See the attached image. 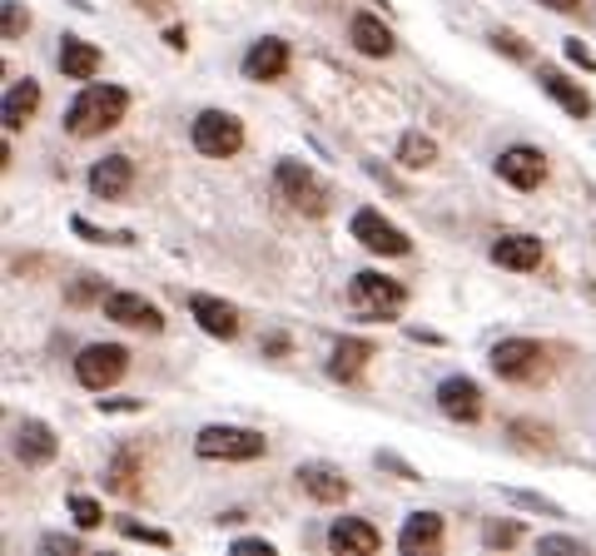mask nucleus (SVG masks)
<instances>
[{
    "label": "nucleus",
    "mask_w": 596,
    "mask_h": 556,
    "mask_svg": "<svg viewBox=\"0 0 596 556\" xmlns=\"http://www.w3.org/2000/svg\"><path fill=\"white\" fill-rule=\"evenodd\" d=\"M378 526L373 522H358V517H343V522L328 526V546H334L338 556H373L378 552Z\"/></svg>",
    "instance_id": "nucleus-10"
},
{
    "label": "nucleus",
    "mask_w": 596,
    "mask_h": 556,
    "mask_svg": "<svg viewBox=\"0 0 596 556\" xmlns=\"http://www.w3.org/2000/svg\"><path fill=\"white\" fill-rule=\"evenodd\" d=\"M348 35H353V45L363 55H393V31L378 21V15H353Z\"/></svg>",
    "instance_id": "nucleus-23"
},
{
    "label": "nucleus",
    "mask_w": 596,
    "mask_h": 556,
    "mask_svg": "<svg viewBox=\"0 0 596 556\" xmlns=\"http://www.w3.org/2000/svg\"><path fill=\"white\" fill-rule=\"evenodd\" d=\"M566 60H576V65H582V70H592V50H586V45L582 40H566Z\"/></svg>",
    "instance_id": "nucleus-34"
},
{
    "label": "nucleus",
    "mask_w": 596,
    "mask_h": 556,
    "mask_svg": "<svg viewBox=\"0 0 596 556\" xmlns=\"http://www.w3.org/2000/svg\"><path fill=\"white\" fill-rule=\"evenodd\" d=\"M507 502H517V507H531V512H547V517H562V507L557 502H547V497H537V493H502Z\"/></svg>",
    "instance_id": "nucleus-28"
},
{
    "label": "nucleus",
    "mask_w": 596,
    "mask_h": 556,
    "mask_svg": "<svg viewBox=\"0 0 596 556\" xmlns=\"http://www.w3.org/2000/svg\"><path fill=\"white\" fill-rule=\"evenodd\" d=\"M189 313H195V323L209 333V338H234V333H238V313L229 309L224 299L195 293V299H189Z\"/></svg>",
    "instance_id": "nucleus-15"
},
{
    "label": "nucleus",
    "mask_w": 596,
    "mask_h": 556,
    "mask_svg": "<svg viewBox=\"0 0 596 556\" xmlns=\"http://www.w3.org/2000/svg\"><path fill=\"white\" fill-rule=\"evenodd\" d=\"M498 174L512 184V189H537V184H542V174H547V164H542V154H537V150H527V144H512V150H502Z\"/></svg>",
    "instance_id": "nucleus-11"
},
{
    "label": "nucleus",
    "mask_w": 596,
    "mask_h": 556,
    "mask_svg": "<svg viewBox=\"0 0 596 556\" xmlns=\"http://www.w3.org/2000/svg\"><path fill=\"white\" fill-rule=\"evenodd\" d=\"M492 264H502V268H537V264H542V239L502 234L498 244H492Z\"/></svg>",
    "instance_id": "nucleus-17"
},
{
    "label": "nucleus",
    "mask_w": 596,
    "mask_h": 556,
    "mask_svg": "<svg viewBox=\"0 0 596 556\" xmlns=\"http://www.w3.org/2000/svg\"><path fill=\"white\" fill-rule=\"evenodd\" d=\"M437 407L447 417H457V422H477L482 417V387L472 378H443L437 383Z\"/></svg>",
    "instance_id": "nucleus-9"
},
{
    "label": "nucleus",
    "mask_w": 596,
    "mask_h": 556,
    "mask_svg": "<svg viewBox=\"0 0 596 556\" xmlns=\"http://www.w3.org/2000/svg\"><path fill=\"white\" fill-rule=\"evenodd\" d=\"M119 532L130 536V542H150V546H170V532H154V526H144V522H125Z\"/></svg>",
    "instance_id": "nucleus-29"
},
{
    "label": "nucleus",
    "mask_w": 596,
    "mask_h": 556,
    "mask_svg": "<svg viewBox=\"0 0 596 556\" xmlns=\"http://www.w3.org/2000/svg\"><path fill=\"white\" fill-rule=\"evenodd\" d=\"M35 105H40V85H35V80H15V85L5 90V105H0L5 129H21L25 119L35 115Z\"/></svg>",
    "instance_id": "nucleus-21"
},
{
    "label": "nucleus",
    "mask_w": 596,
    "mask_h": 556,
    "mask_svg": "<svg viewBox=\"0 0 596 556\" xmlns=\"http://www.w3.org/2000/svg\"><path fill=\"white\" fill-rule=\"evenodd\" d=\"M482 536H488V546H512V542L522 536V526H517V522H492Z\"/></svg>",
    "instance_id": "nucleus-30"
},
{
    "label": "nucleus",
    "mask_w": 596,
    "mask_h": 556,
    "mask_svg": "<svg viewBox=\"0 0 596 556\" xmlns=\"http://www.w3.org/2000/svg\"><path fill=\"white\" fill-rule=\"evenodd\" d=\"M433 160H437V144L428 135H418V129H412V135L398 139V164H402V170H428Z\"/></svg>",
    "instance_id": "nucleus-25"
},
{
    "label": "nucleus",
    "mask_w": 596,
    "mask_h": 556,
    "mask_svg": "<svg viewBox=\"0 0 596 556\" xmlns=\"http://www.w3.org/2000/svg\"><path fill=\"white\" fill-rule=\"evenodd\" d=\"M130 368V354L119 348V343H90L85 354L75 358V378L90 387V393H105L109 383H119Z\"/></svg>",
    "instance_id": "nucleus-5"
},
{
    "label": "nucleus",
    "mask_w": 596,
    "mask_h": 556,
    "mask_svg": "<svg viewBox=\"0 0 596 556\" xmlns=\"http://www.w3.org/2000/svg\"><path fill=\"white\" fill-rule=\"evenodd\" d=\"M373 358V343H363V338H343L334 348V363H328V373L334 378H343V383H353L358 373H363V363Z\"/></svg>",
    "instance_id": "nucleus-24"
},
{
    "label": "nucleus",
    "mask_w": 596,
    "mask_h": 556,
    "mask_svg": "<svg viewBox=\"0 0 596 556\" xmlns=\"http://www.w3.org/2000/svg\"><path fill=\"white\" fill-rule=\"evenodd\" d=\"M492 45H498V50H507V55H517V60L527 55V45H522L517 35H492Z\"/></svg>",
    "instance_id": "nucleus-35"
},
{
    "label": "nucleus",
    "mask_w": 596,
    "mask_h": 556,
    "mask_svg": "<svg viewBox=\"0 0 596 556\" xmlns=\"http://www.w3.org/2000/svg\"><path fill=\"white\" fill-rule=\"evenodd\" d=\"M238 144H244V125H238L229 109H204V115L195 119V150L199 154L229 160V154H238Z\"/></svg>",
    "instance_id": "nucleus-6"
},
{
    "label": "nucleus",
    "mask_w": 596,
    "mask_h": 556,
    "mask_svg": "<svg viewBox=\"0 0 596 556\" xmlns=\"http://www.w3.org/2000/svg\"><path fill=\"white\" fill-rule=\"evenodd\" d=\"M164 45H170V50H185V45H189L185 25H170V31H164Z\"/></svg>",
    "instance_id": "nucleus-37"
},
{
    "label": "nucleus",
    "mask_w": 596,
    "mask_h": 556,
    "mask_svg": "<svg viewBox=\"0 0 596 556\" xmlns=\"http://www.w3.org/2000/svg\"><path fill=\"white\" fill-rule=\"evenodd\" d=\"M537 363H542V348L531 338H502L492 348V373L498 378H531Z\"/></svg>",
    "instance_id": "nucleus-8"
},
{
    "label": "nucleus",
    "mask_w": 596,
    "mask_h": 556,
    "mask_svg": "<svg viewBox=\"0 0 596 556\" xmlns=\"http://www.w3.org/2000/svg\"><path fill=\"white\" fill-rule=\"evenodd\" d=\"M542 552H572V556H582V542H572V536H542Z\"/></svg>",
    "instance_id": "nucleus-33"
},
{
    "label": "nucleus",
    "mask_w": 596,
    "mask_h": 556,
    "mask_svg": "<svg viewBox=\"0 0 596 556\" xmlns=\"http://www.w3.org/2000/svg\"><path fill=\"white\" fill-rule=\"evenodd\" d=\"M592 303H596V283H592Z\"/></svg>",
    "instance_id": "nucleus-41"
},
{
    "label": "nucleus",
    "mask_w": 596,
    "mask_h": 556,
    "mask_svg": "<svg viewBox=\"0 0 596 556\" xmlns=\"http://www.w3.org/2000/svg\"><path fill=\"white\" fill-rule=\"evenodd\" d=\"M130 184H135V164L125 160V154H109V160H100L95 170H90V189H95V199H119Z\"/></svg>",
    "instance_id": "nucleus-16"
},
{
    "label": "nucleus",
    "mask_w": 596,
    "mask_h": 556,
    "mask_svg": "<svg viewBox=\"0 0 596 556\" xmlns=\"http://www.w3.org/2000/svg\"><path fill=\"white\" fill-rule=\"evenodd\" d=\"M90 293H95V274H85V278L75 283V289H70V303H85Z\"/></svg>",
    "instance_id": "nucleus-36"
},
{
    "label": "nucleus",
    "mask_w": 596,
    "mask_h": 556,
    "mask_svg": "<svg viewBox=\"0 0 596 556\" xmlns=\"http://www.w3.org/2000/svg\"><path fill=\"white\" fill-rule=\"evenodd\" d=\"M195 452L204 462H254L269 452L264 432H249V428H204L195 438Z\"/></svg>",
    "instance_id": "nucleus-2"
},
{
    "label": "nucleus",
    "mask_w": 596,
    "mask_h": 556,
    "mask_svg": "<svg viewBox=\"0 0 596 556\" xmlns=\"http://www.w3.org/2000/svg\"><path fill=\"white\" fill-rule=\"evenodd\" d=\"M437 542H443V517L437 512H412L402 522V536H398L402 552H433Z\"/></svg>",
    "instance_id": "nucleus-20"
},
{
    "label": "nucleus",
    "mask_w": 596,
    "mask_h": 556,
    "mask_svg": "<svg viewBox=\"0 0 596 556\" xmlns=\"http://www.w3.org/2000/svg\"><path fill=\"white\" fill-rule=\"evenodd\" d=\"M537 80H542V90H547V95H552L557 105H562L572 119H586V115H592V100H586V90H576L572 80L562 76V70H552V65H542V70H537Z\"/></svg>",
    "instance_id": "nucleus-18"
},
{
    "label": "nucleus",
    "mask_w": 596,
    "mask_h": 556,
    "mask_svg": "<svg viewBox=\"0 0 596 556\" xmlns=\"http://www.w3.org/2000/svg\"><path fill=\"white\" fill-rule=\"evenodd\" d=\"M15 448H21L25 467H45V462L55 457V432L45 428L40 417H25V422H21V442H15Z\"/></svg>",
    "instance_id": "nucleus-19"
},
{
    "label": "nucleus",
    "mask_w": 596,
    "mask_h": 556,
    "mask_svg": "<svg viewBox=\"0 0 596 556\" xmlns=\"http://www.w3.org/2000/svg\"><path fill=\"white\" fill-rule=\"evenodd\" d=\"M353 239L363 248H373V254H388V258H398V254H408L412 248V239L402 234L398 224H388L383 215H373V209H358L353 215Z\"/></svg>",
    "instance_id": "nucleus-7"
},
{
    "label": "nucleus",
    "mask_w": 596,
    "mask_h": 556,
    "mask_svg": "<svg viewBox=\"0 0 596 556\" xmlns=\"http://www.w3.org/2000/svg\"><path fill=\"white\" fill-rule=\"evenodd\" d=\"M125 109H130V95L119 85H90L85 95L66 109V129L80 139L105 135V129H115L119 119H125Z\"/></svg>",
    "instance_id": "nucleus-1"
},
{
    "label": "nucleus",
    "mask_w": 596,
    "mask_h": 556,
    "mask_svg": "<svg viewBox=\"0 0 596 556\" xmlns=\"http://www.w3.org/2000/svg\"><path fill=\"white\" fill-rule=\"evenodd\" d=\"M109 493H135V457L119 452L115 467H109Z\"/></svg>",
    "instance_id": "nucleus-26"
},
{
    "label": "nucleus",
    "mask_w": 596,
    "mask_h": 556,
    "mask_svg": "<svg viewBox=\"0 0 596 556\" xmlns=\"http://www.w3.org/2000/svg\"><path fill=\"white\" fill-rule=\"evenodd\" d=\"M353 309L363 318H393V313L408 303V289L398 278H383V274H353V289H348Z\"/></svg>",
    "instance_id": "nucleus-4"
},
{
    "label": "nucleus",
    "mask_w": 596,
    "mask_h": 556,
    "mask_svg": "<svg viewBox=\"0 0 596 556\" xmlns=\"http://www.w3.org/2000/svg\"><path fill=\"white\" fill-rule=\"evenodd\" d=\"M283 70H289V45L273 40V35L254 40L249 55H244V76H249V80H279Z\"/></svg>",
    "instance_id": "nucleus-13"
},
{
    "label": "nucleus",
    "mask_w": 596,
    "mask_h": 556,
    "mask_svg": "<svg viewBox=\"0 0 596 556\" xmlns=\"http://www.w3.org/2000/svg\"><path fill=\"white\" fill-rule=\"evenodd\" d=\"M60 70H66L70 80H95L100 50L90 40H80V35H66V45H60Z\"/></svg>",
    "instance_id": "nucleus-22"
},
{
    "label": "nucleus",
    "mask_w": 596,
    "mask_h": 556,
    "mask_svg": "<svg viewBox=\"0 0 596 556\" xmlns=\"http://www.w3.org/2000/svg\"><path fill=\"white\" fill-rule=\"evenodd\" d=\"M25 25H31V21H25L21 0H5V40H15V35H21Z\"/></svg>",
    "instance_id": "nucleus-31"
},
{
    "label": "nucleus",
    "mask_w": 596,
    "mask_h": 556,
    "mask_svg": "<svg viewBox=\"0 0 596 556\" xmlns=\"http://www.w3.org/2000/svg\"><path fill=\"white\" fill-rule=\"evenodd\" d=\"M140 11H150V15H170V0H135Z\"/></svg>",
    "instance_id": "nucleus-39"
},
{
    "label": "nucleus",
    "mask_w": 596,
    "mask_h": 556,
    "mask_svg": "<svg viewBox=\"0 0 596 556\" xmlns=\"http://www.w3.org/2000/svg\"><path fill=\"white\" fill-rule=\"evenodd\" d=\"M70 512H75V522L85 526V532H90V526L105 522V507H100L95 497H70Z\"/></svg>",
    "instance_id": "nucleus-27"
},
{
    "label": "nucleus",
    "mask_w": 596,
    "mask_h": 556,
    "mask_svg": "<svg viewBox=\"0 0 596 556\" xmlns=\"http://www.w3.org/2000/svg\"><path fill=\"white\" fill-rule=\"evenodd\" d=\"M542 5H552V11H576L582 0H542Z\"/></svg>",
    "instance_id": "nucleus-40"
},
{
    "label": "nucleus",
    "mask_w": 596,
    "mask_h": 556,
    "mask_svg": "<svg viewBox=\"0 0 596 556\" xmlns=\"http://www.w3.org/2000/svg\"><path fill=\"white\" fill-rule=\"evenodd\" d=\"M273 189L289 199V209H299V215H324L328 209V189L318 184L314 170H304L299 160H279V170H273Z\"/></svg>",
    "instance_id": "nucleus-3"
},
{
    "label": "nucleus",
    "mask_w": 596,
    "mask_h": 556,
    "mask_svg": "<svg viewBox=\"0 0 596 556\" xmlns=\"http://www.w3.org/2000/svg\"><path fill=\"white\" fill-rule=\"evenodd\" d=\"M293 477H299V487H304L314 502H343L348 497V477L334 467H324V462H304Z\"/></svg>",
    "instance_id": "nucleus-14"
},
{
    "label": "nucleus",
    "mask_w": 596,
    "mask_h": 556,
    "mask_svg": "<svg viewBox=\"0 0 596 556\" xmlns=\"http://www.w3.org/2000/svg\"><path fill=\"white\" fill-rule=\"evenodd\" d=\"M40 552H50V556H60V552H66V556H80V542H75V536H45Z\"/></svg>",
    "instance_id": "nucleus-32"
},
{
    "label": "nucleus",
    "mask_w": 596,
    "mask_h": 556,
    "mask_svg": "<svg viewBox=\"0 0 596 556\" xmlns=\"http://www.w3.org/2000/svg\"><path fill=\"white\" fill-rule=\"evenodd\" d=\"M105 318L130 323V328H150V333L164 328L160 309L150 299H140V293H105Z\"/></svg>",
    "instance_id": "nucleus-12"
},
{
    "label": "nucleus",
    "mask_w": 596,
    "mask_h": 556,
    "mask_svg": "<svg viewBox=\"0 0 596 556\" xmlns=\"http://www.w3.org/2000/svg\"><path fill=\"white\" fill-rule=\"evenodd\" d=\"M234 552H269V556H273V546L259 542V536H244V542H234Z\"/></svg>",
    "instance_id": "nucleus-38"
}]
</instances>
